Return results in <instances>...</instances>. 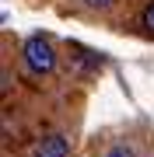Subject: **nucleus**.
I'll list each match as a JSON object with an SVG mask.
<instances>
[{
	"mask_svg": "<svg viewBox=\"0 0 154 157\" xmlns=\"http://www.w3.org/2000/svg\"><path fill=\"white\" fill-rule=\"evenodd\" d=\"M21 59H25V67H28V73H35V77H49V73L56 70V49H53V42L46 39V35L25 39Z\"/></svg>",
	"mask_w": 154,
	"mask_h": 157,
	"instance_id": "obj_1",
	"label": "nucleus"
},
{
	"mask_svg": "<svg viewBox=\"0 0 154 157\" xmlns=\"http://www.w3.org/2000/svg\"><path fill=\"white\" fill-rule=\"evenodd\" d=\"M28 157H70V136L63 133H46L32 143Z\"/></svg>",
	"mask_w": 154,
	"mask_h": 157,
	"instance_id": "obj_2",
	"label": "nucleus"
},
{
	"mask_svg": "<svg viewBox=\"0 0 154 157\" xmlns=\"http://www.w3.org/2000/svg\"><path fill=\"white\" fill-rule=\"evenodd\" d=\"M105 157H137L133 154V147H126V143H116V147H109Z\"/></svg>",
	"mask_w": 154,
	"mask_h": 157,
	"instance_id": "obj_3",
	"label": "nucleus"
},
{
	"mask_svg": "<svg viewBox=\"0 0 154 157\" xmlns=\"http://www.w3.org/2000/svg\"><path fill=\"white\" fill-rule=\"evenodd\" d=\"M140 25H144V28H147V32L154 35V0H151L147 7H144V14H140Z\"/></svg>",
	"mask_w": 154,
	"mask_h": 157,
	"instance_id": "obj_4",
	"label": "nucleus"
},
{
	"mask_svg": "<svg viewBox=\"0 0 154 157\" xmlns=\"http://www.w3.org/2000/svg\"><path fill=\"white\" fill-rule=\"evenodd\" d=\"M84 4H88V7H109L112 0H84Z\"/></svg>",
	"mask_w": 154,
	"mask_h": 157,
	"instance_id": "obj_5",
	"label": "nucleus"
}]
</instances>
